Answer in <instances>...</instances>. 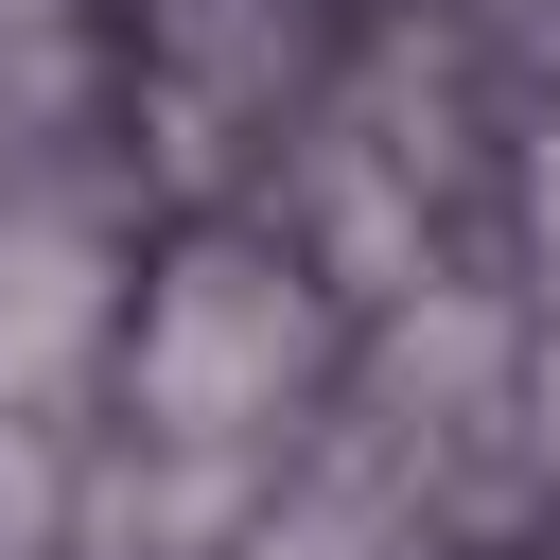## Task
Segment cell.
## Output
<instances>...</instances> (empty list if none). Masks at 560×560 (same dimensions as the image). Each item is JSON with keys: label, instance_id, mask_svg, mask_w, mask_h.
I'll return each mask as SVG.
<instances>
[{"label": "cell", "instance_id": "6da1fadb", "mask_svg": "<svg viewBox=\"0 0 560 560\" xmlns=\"http://www.w3.org/2000/svg\"><path fill=\"white\" fill-rule=\"evenodd\" d=\"M122 385H140V420H158L175 455H245V438L315 385V280H298L280 245H245V228L175 245L158 298H140V332H122Z\"/></svg>", "mask_w": 560, "mask_h": 560}, {"label": "cell", "instance_id": "7a4b0ae2", "mask_svg": "<svg viewBox=\"0 0 560 560\" xmlns=\"http://www.w3.org/2000/svg\"><path fill=\"white\" fill-rule=\"evenodd\" d=\"M88 298H105V262H88L70 228H0V385L70 368V350H88Z\"/></svg>", "mask_w": 560, "mask_h": 560}, {"label": "cell", "instance_id": "3957f363", "mask_svg": "<svg viewBox=\"0 0 560 560\" xmlns=\"http://www.w3.org/2000/svg\"><path fill=\"white\" fill-rule=\"evenodd\" d=\"M542 472H560V350H542Z\"/></svg>", "mask_w": 560, "mask_h": 560}]
</instances>
